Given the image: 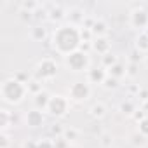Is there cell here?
<instances>
[{
  "label": "cell",
  "mask_w": 148,
  "mask_h": 148,
  "mask_svg": "<svg viewBox=\"0 0 148 148\" xmlns=\"http://www.w3.org/2000/svg\"><path fill=\"white\" fill-rule=\"evenodd\" d=\"M136 73H138V64H131L129 66V71H127V75H136Z\"/></svg>",
  "instance_id": "e575fe53"
},
{
  "label": "cell",
  "mask_w": 148,
  "mask_h": 148,
  "mask_svg": "<svg viewBox=\"0 0 148 148\" xmlns=\"http://www.w3.org/2000/svg\"><path fill=\"white\" fill-rule=\"evenodd\" d=\"M145 143V138L138 132V134H134V145H143Z\"/></svg>",
  "instance_id": "836d02e7"
},
{
  "label": "cell",
  "mask_w": 148,
  "mask_h": 148,
  "mask_svg": "<svg viewBox=\"0 0 148 148\" xmlns=\"http://www.w3.org/2000/svg\"><path fill=\"white\" fill-rule=\"evenodd\" d=\"M145 63H146V64H148V56H146V58H145Z\"/></svg>",
  "instance_id": "8d00e7d4"
},
{
  "label": "cell",
  "mask_w": 148,
  "mask_h": 148,
  "mask_svg": "<svg viewBox=\"0 0 148 148\" xmlns=\"http://www.w3.org/2000/svg\"><path fill=\"white\" fill-rule=\"evenodd\" d=\"M58 73V64L54 59L51 58H44L42 61H38L37 68H35V73L33 77L37 80H49V79H54Z\"/></svg>",
  "instance_id": "277c9868"
},
{
  "label": "cell",
  "mask_w": 148,
  "mask_h": 148,
  "mask_svg": "<svg viewBox=\"0 0 148 148\" xmlns=\"http://www.w3.org/2000/svg\"><path fill=\"white\" fill-rule=\"evenodd\" d=\"M64 66L70 70V71H89V66H91V58L86 51L79 49L75 52H71L70 56L64 58Z\"/></svg>",
  "instance_id": "3957f363"
},
{
  "label": "cell",
  "mask_w": 148,
  "mask_h": 148,
  "mask_svg": "<svg viewBox=\"0 0 148 148\" xmlns=\"http://www.w3.org/2000/svg\"><path fill=\"white\" fill-rule=\"evenodd\" d=\"M120 112H122V113H127V115H132V113L138 112V110H136L134 103L127 99V101H122V103H120Z\"/></svg>",
  "instance_id": "ffe728a7"
},
{
  "label": "cell",
  "mask_w": 148,
  "mask_h": 148,
  "mask_svg": "<svg viewBox=\"0 0 148 148\" xmlns=\"http://www.w3.org/2000/svg\"><path fill=\"white\" fill-rule=\"evenodd\" d=\"M66 14H68V16L71 14V18H68V19H70V25H75V26H77V23H79L80 19L84 21V12H82L79 7H73V9H70Z\"/></svg>",
  "instance_id": "2e32d148"
},
{
  "label": "cell",
  "mask_w": 148,
  "mask_h": 148,
  "mask_svg": "<svg viewBox=\"0 0 148 148\" xmlns=\"http://www.w3.org/2000/svg\"><path fill=\"white\" fill-rule=\"evenodd\" d=\"M119 61H117V58L113 56V54H106V56H103V68L105 70H110L113 64H117Z\"/></svg>",
  "instance_id": "7402d4cb"
},
{
  "label": "cell",
  "mask_w": 148,
  "mask_h": 148,
  "mask_svg": "<svg viewBox=\"0 0 148 148\" xmlns=\"http://www.w3.org/2000/svg\"><path fill=\"white\" fill-rule=\"evenodd\" d=\"M45 35H47V33H45V28H44V26H33L32 32H30V37H32V40H35V42L44 40Z\"/></svg>",
  "instance_id": "e0dca14e"
},
{
  "label": "cell",
  "mask_w": 148,
  "mask_h": 148,
  "mask_svg": "<svg viewBox=\"0 0 148 148\" xmlns=\"http://www.w3.org/2000/svg\"><path fill=\"white\" fill-rule=\"evenodd\" d=\"M80 38H82V42H91V38H92V32H91L89 28L80 30Z\"/></svg>",
  "instance_id": "f1b7e54d"
},
{
  "label": "cell",
  "mask_w": 148,
  "mask_h": 148,
  "mask_svg": "<svg viewBox=\"0 0 148 148\" xmlns=\"http://www.w3.org/2000/svg\"><path fill=\"white\" fill-rule=\"evenodd\" d=\"M52 141H54V148H68V146H70V143H68L63 136H59V138H52Z\"/></svg>",
  "instance_id": "4316f807"
},
{
  "label": "cell",
  "mask_w": 148,
  "mask_h": 148,
  "mask_svg": "<svg viewBox=\"0 0 148 148\" xmlns=\"http://www.w3.org/2000/svg\"><path fill=\"white\" fill-rule=\"evenodd\" d=\"M51 132L52 134H56V138H59V136H63V132H64V129L59 125V124H54L52 127H51Z\"/></svg>",
  "instance_id": "4dcf8cb0"
},
{
  "label": "cell",
  "mask_w": 148,
  "mask_h": 148,
  "mask_svg": "<svg viewBox=\"0 0 148 148\" xmlns=\"http://www.w3.org/2000/svg\"><path fill=\"white\" fill-rule=\"evenodd\" d=\"M68 148H73V146H68Z\"/></svg>",
  "instance_id": "f35d334b"
},
{
  "label": "cell",
  "mask_w": 148,
  "mask_h": 148,
  "mask_svg": "<svg viewBox=\"0 0 148 148\" xmlns=\"http://www.w3.org/2000/svg\"><path fill=\"white\" fill-rule=\"evenodd\" d=\"M106 77H108V71L105 70V68H92V70H89L87 71V82L89 84H101L103 86V82L106 80Z\"/></svg>",
  "instance_id": "9c48e42d"
},
{
  "label": "cell",
  "mask_w": 148,
  "mask_h": 148,
  "mask_svg": "<svg viewBox=\"0 0 148 148\" xmlns=\"http://www.w3.org/2000/svg\"><path fill=\"white\" fill-rule=\"evenodd\" d=\"M63 138L70 143V141H73V139H77L79 138V131L77 129H73V127H70V129H64V132H63Z\"/></svg>",
  "instance_id": "603a6c76"
},
{
  "label": "cell",
  "mask_w": 148,
  "mask_h": 148,
  "mask_svg": "<svg viewBox=\"0 0 148 148\" xmlns=\"http://www.w3.org/2000/svg\"><path fill=\"white\" fill-rule=\"evenodd\" d=\"M91 32H92L94 37H105L106 32H108V26H106V23L103 19H96L94 25H92V28H91Z\"/></svg>",
  "instance_id": "4fadbf2b"
},
{
  "label": "cell",
  "mask_w": 148,
  "mask_h": 148,
  "mask_svg": "<svg viewBox=\"0 0 148 148\" xmlns=\"http://www.w3.org/2000/svg\"><path fill=\"white\" fill-rule=\"evenodd\" d=\"M91 115L94 117V119H103L105 117V112H106V108H105V105L103 103H96V105H92L91 106Z\"/></svg>",
  "instance_id": "ac0fdd59"
},
{
  "label": "cell",
  "mask_w": 148,
  "mask_h": 148,
  "mask_svg": "<svg viewBox=\"0 0 148 148\" xmlns=\"http://www.w3.org/2000/svg\"><path fill=\"white\" fill-rule=\"evenodd\" d=\"M11 120H14V115L9 110L5 108L0 110V127H2V131H7V127L11 125Z\"/></svg>",
  "instance_id": "5bb4252c"
},
{
  "label": "cell",
  "mask_w": 148,
  "mask_h": 148,
  "mask_svg": "<svg viewBox=\"0 0 148 148\" xmlns=\"http://www.w3.org/2000/svg\"><path fill=\"white\" fill-rule=\"evenodd\" d=\"M136 49L139 52H146L148 51V35L145 32H141L138 35V38H136Z\"/></svg>",
  "instance_id": "9a60e30c"
},
{
  "label": "cell",
  "mask_w": 148,
  "mask_h": 148,
  "mask_svg": "<svg viewBox=\"0 0 148 148\" xmlns=\"http://www.w3.org/2000/svg\"><path fill=\"white\" fill-rule=\"evenodd\" d=\"M25 148H37V143L35 141H28V143H25Z\"/></svg>",
  "instance_id": "d590c367"
},
{
  "label": "cell",
  "mask_w": 148,
  "mask_h": 148,
  "mask_svg": "<svg viewBox=\"0 0 148 148\" xmlns=\"http://www.w3.org/2000/svg\"><path fill=\"white\" fill-rule=\"evenodd\" d=\"M145 33H146V35H148V28H146V30H145Z\"/></svg>",
  "instance_id": "74e56055"
},
{
  "label": "cell",
  "mask_w": 148,
  "mask_h": 148,
  "mask_svg": "<svg viewBox=\"0 0 148 148\" xmlns=\"http://www.w3.org/2000/svg\"><path fill=\"white\" fill-rule=\"evenodd\" d=\"M106 71H108V75H110V77H113V79H117V80L122 79L124 75H127V70H125V66H124L120 61H119L117 64H113V66H112L110 70H106Z\"/></svg>",
  "instance_id": "7c38bea8"
},
{
  "label": "cell",
  "mask_w": 148,
  "mask_h": 148,
  "mask_svg": "<svg viewBox=\"0 0 148 148\" xmlns=\"http://www.w3.org/2000/svg\"><path fill=\"white\" fill-rule=\"evenodd\" d=\"M35 106H37V110H47V105H49V101H51V96L45 92V91H42V92H38V94H35Z\"/></svg>",
  "instance_id": "8fae6325"
},
{
  "label": "cell",
  "mask_w": 148,
  "mask_h": 148,
  "mask_svg": "<svg viewBox=\"0 0 148 148\" xmlns=\"http://www.w3.org/2000/svg\"><path fill=\"white\" fill-rule=\"evenodd\" d=\"M26 86H28V92H33V94H38V92H42V91H44V89H42L40 80H37V79H33V80L26 82Z\"/></svg>",
  "instance_id": "d6986e66"
},
{
  "label": "cell",
  "mask_w": 148,
  "mask_h": 148,
  "mask_svg": "<svg viewBox=\"0 0 148 148\" xmlns=\"http://www.w3.org/2000/svg\"><path fill=\"white\" fill-rule=\"evenodd\" d=\"M89 96H91V87L87 82H75L68 89V99L70 101L82 103V101L89 99Z\"/></svg>",
  "instance_id": "8992f818"
},
{
  "label": "cell",
  "mask_w": 148,
  "mask_h": 148,
  "mask_svg": "<svg viewBox=\"0 0 148 148\" xmlns=\"http://www.w3.org/2000/svg\"><path fill=\"white\" fill-rule=\"evenodd\" d=\"M52 47L58 54L61 56H70L71 52H75L80 49L82 38H80V30L75 25H61L59 28L54 30L52 37H51Z\"/></svg>",
  "instance_id": "6da1fadb"
},
{
  "label": "cell",
  "mask_w": 148,
  "mask_h": 148,
  "mask_svg": "<svg viewBox=\"0 0 148 148\" xmlns=\"http://www.w3.org/2000/svg\"><path fill=\"white\" fill-rule=\"evenodd\" d=\"M37 148H54V141H52V139H42V141H37Z\"/></svg>",
  "instance_id": "f546056e"
},
{
  "label": "cell",
  "mask_w": 148,
  "mask_h": 148,
  "mask_svg": "<svg viewBox=\"0 0 148 148\" xmlns=\"http://www.w3.org/2000/svg\"><path fill=\"white\" fill-rule=\"evenodd\" d=\"M131 26L134 30L145 32L148 28V11L145 7H136L134 11H131V19H129Z\"/></svg>",
  "instance_id": "52a82bcc"
},
{
  "label": "cell",
  "mask_w": 148,
  "mask_h": 148,
  "mask_svg": "<svg viewBox=\"0 0 148 148\" xmlns=\"http://www.w3.org/2000/svg\"><path fill=\"white\" fill-rule=\"evenodd\" d=\"M38 7H40L38 2H21V9L26 11V12H32V14H33V11H37Z\"/></svg>",
  "instance_id": "cb8c5ba5"
},
{
  "label": "cell",
  "mask_w": 148,
  "mask_h": 148,
  "mask_svg": "<svg viewBox=\"0 0 148 148\" xmlns=\"http://www.w3.org/2000/svg\"><path fill=\"white\" fill-rule=\"evenodd\" d=\"M26 94H28V86L18 80L16 77L5 79L2 86H0V96H2L4 103L7 105H19Z\"/></svg>",
  "instance_id": "7a4b0ae2"
},
{
  "label": "cell",
  "mask_w": 148,
  "mask_h": 148,
  "mask_svg": "<svg viewBox=\"0 0 148 148\" xmlns=\"http://www.w3.org/2000/svg\"><path fill=\"white\" fill-rule=\"evenodd\" d=\"M44 120H45V115H44V112L42 110H30L26 115H25V122H26V125L28 127H40L42 124H44Z\"/></svg>",
  "instance_id": "ba28073f"
},
{
  "label": "cell",
  "mask_w": 148,
  "mask_h": 148,
  "mask_svg": "<svg viewBox=\"0 0 148 148\" xmlns=\"http://www.w3.org/2000/svg\"><path fill=\"white\" fill-rule=\"evenodd\" d=\"M11 145V138L5 131H2V134H0V148H9Z\"/></svg>",
  "instance_id": "83f0119b"
},
{
  "label": "cell",
  "mask_w": 148,
  "mask_h": 148,
  "mask_svg": "<svg viewBox=\"0 0 148 148\" xmlns=\"http://www.w3.org/2000/svg\"><path fill=\"white\" fill-rule=\"evenodd\" d=\"M92 49H94L96 52H99L101 56H106V54H110V51H112V44H110V40H108L106 37H96V38L92 40Z\"/></svg>",
  "instance_id": "30bf717a"
},
{
  "label": "cell",
  "mask_w": 148,
  "mask_h": 148,
  "mask_svg": "<svg viewBox=\"0 0 148 148\" xmlns=\"http://www.w3.org/2000/svg\"><path fill=\"white\" fill-rule=\"evenodd\" d=\"M68 108H70V99L66 96H61V94H56V96H51V101L47 105V113L56 117V119H61L68 113Z\"/></svg>",
  "instance_id": "5b68a950"
},
{
  "label": "cell",
  "mask_w": 148,
  "mask_h": 148,
  "mask_svg": "<svg viewBox=\"0 0 148 148\" xmlns=\"http://www.w3.org/2000/svg\"><path fill=\"white\" fill-rule=\"evenodd\" d=\"M117 86H119V80H117V79H113V77H110V75H108V77H106V80L103 82V87H105V89H115Z\"/></svg>",
  "instance_id": "484cf974"
},
{
  "label": "cell",
  "mask_w": 148,
  "mask_h": 148,
  "mask_svg": "<svg viewBox=\"0 0 148 148\" xmlns=\"http://www.w3.org/2000/svg\"><path fill=\"white\" fill-rule=\"evenodd\" d=\"M101 143H103V146H110V145H112V141H110V134H103Z\"/></svg>",
  "instance_id": "d6a6232c"
},
{
  "label": "cell",
  "mask_w": 148,
  "mask_h": 148,
  "mask_svg": "<svg viewBox=\"0 0 148 148\" xmlns=\"http://www.w3.org/2000/svg\"><path fill=\"white\" fill-rule=\"evenodd\" d=\"M138 132L143 136V138H148V117H145L141 122H139V127H138Z\"/></svg>",
  "instance_id": "d4e9b609"
},
{
  "label": "cell",
  "mask_w": 148,
  "mask_h": 148,
  "mask_svg": "<svg viewBox=\"0 0 148 148\" xmlns=\"http://www.w3.org/2000/svg\"><path fill=\"white\" fill-rule=\"evenodd\" d=\"M138 59H143V56H141V52H139V51L136 49V51H134V52L131 54V61H132L134 64H138Z\"/></svg>",
  "instance_id": "1f68e13d"
},
{
  "label": "cell",
  "mask_w": 148,
  "mask_h": 148,
  "mask_svg": "<svg viewBox=\"0 0 148 148\" xmlns=\"http://www.w3.org/2000/svg\"><path fill=\"white\" fill-rule=\"evenodd\" d=\"M63 16H64V11H63L59 5H56V7H52V9L49 11V16H47V18L52 19V21H56V19H61Z\"/></svg>",
  "instance_id": "44dd1931"
}]
</instances>
